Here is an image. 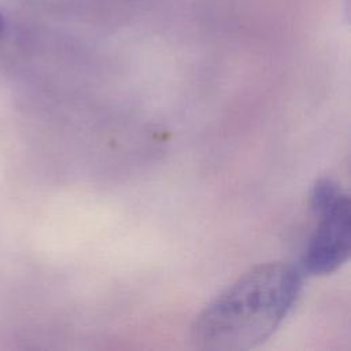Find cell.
I'll return each instance as SVG.
<instances>
[{
	"label": "cell",
	"instance_id": "1",
	"mask_svg": "<svg viewBox=\"0 0 351 351\" xmlns=\"http://www.w3.org/2000/svg\"><path fill=\"white\" fill-rule=\"evenodd\" d=\"M302 284V267L289 262L251 267L196 315L191 343L208 351H243L262 344L289 314Z\"/></svg>",
	"mask_w": 351,
	"mask_h": 351
},
{
	"label": "cell",
	"instance_id": "2",
	"mask_svg": "<svg viewBox=\"0 0 351 351\" xmlns=\"http://www.w3.org/2000/svg\"><path fill=\"white\" fill-rule=\"evenodd\" d=\"M317 226L302 259V270L324 276L337 270L350 256L351 206L341 188L322 202L311 204Z\"/></svg>",
	"mask_w": 351,
	"mask_h": 351
}]
</instances>
